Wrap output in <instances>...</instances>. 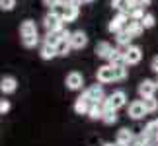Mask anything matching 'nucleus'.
Segmentation results:
<instances>
[{
	"label": "nucleus",
	"instance_id": "1",
	"mask_svg": "<svg viewBox=\"0 0 158 146\" xmlns=\"http://www.w3.org/2000/svg\"><path fill=\"white\" fill-rule=\"evenodd\" d=\"M127 105V94L123 92V90H115L113 94H109L106 99H104V103H102V107L104 109H121V107H125Z\"/></svg>",
	"mask_w": 158,
	"mask_h": 146
},
{
	"label": "nucleus",
	"instance_id": "2",
	"mask_svg": "<svg viewBox=\"0 0 158 146\" xmlns=\"http://www.w3.org/2000/svg\"><path fill=\"white\" fill-rule=\"evenodd\" d=\"M43 27L45 31H60V29L64 27V22H63V16H60V12L57 10H51L47 12L45 18H43Z\"/></svg>",
	"mask_w": 158,
	"mask_h": 146
},
{
	"label": "nucleus",
	"instance_id": "3",
	"mask_svg": "<svg viewBox=\"0 0 158 146\" xmlns=\"http://www.w3.org/2000/svg\"><path fill=\"white\" fill-rule=\"evenodd\" d=\"M143 60V49L141 47H137V45H129V47H125V51H123V63L127 66H135L139 64Z\"/></svg>",
	"mask_w": 158,
	"mask_h": 146
},
{
	"label": "nucleus",
	"instance_id": "4",
	"mask_svg": "<svg viewBox=\"0 0 158 146\" xmlns=\"http://www.w3.org/2000/svg\"><path fill=\"white\" fill-rule=\"evenodd\" d=\"M84 95L90 99V103H98V105H102V103H104V99H106V94H104L102 84H92L90 88H86Z\"/></svg>",
	"mask_w": 158,
	"mask_h": 146
},
{
	"label": "nucleus",
	"instance_id": "5",
	"mask_svg": "<svg viewBox=\"0 0 158 146\" xmlns=\"http://www.w3.org/2000/svg\"><path fill=\"white\" fill-rule=\"evenodd\" d=\"M129 20H131L129 14L117 12V16H115L113 20L107 23V31H111V33H119V31H123V29L127 27V22H129Z\"/></svg>",
	"mask_w": 158,
	"mask_h": 146
},
{
	"label": "nucleus",
	"instance_id": "6",
	"mask_svg": "<svg viewBox=\"0 0 158 146\" xmlns=\"http://www.w3.org/2000/svg\"><path fill=\"white\" fill-rule=\"evenodd\" d=\"M64 84H66V88L70 90V92H78V90H82L84 86V76L80 74V72H69L64 78Z\"/></svg>",
	"mask_w": 158,
	"mask_h": 146
},
{
	"label": "nucleus",
	"instance_id": "7",
	"mask_svg": "<svg viewBox=\"0 0 158 146\" xmlns=\"http://www.w3.org/2000/svg\"><path fill=\"white\" fill-rule=\"evenodd\" d=\"M96 78H98V82H100V84H111V82H115L113 66H111V64H104V66H100L98 72H96Z\"/></svg>",
	"mask_w": 158,
	"mask_h": 146
},
{
	"label": "nucleus",
	"instance_id": "8",
	"mask_svg": "<svg viewBox=\"0 0 158 146\" xmlns=\"http://www.w3.org/2000/svg\"><path fill=\"white\" fill-rule=\"evenodd\" d=\"M156 92H158L156 80H148V78H144V80L139 84V95H141V99H144V97H152Z\"/></svg>",
	"mask_w": 158,
	"mask_h": 146
},
{
	"label": "nucleus",
	"instance_id": "9",
	"mask_svg": "<svg viewBox=\"0 0 158 146\" xmlns=\"http://www.w3.org/2000/svg\"><path fill=\"white\" fill-rule=\"evenodd\" d=\"M78 14H80V8L74 4H66L60 8V16H63V22L64 23H72V22H76V18Z\"/></svg>",
	"mask_w": 158,
	"mask_h": 146
},
{
	"label": "nucleus",
	"instance_id": "10",
	"mask_svg": "<svg viewBox=\"0 0 158 146\" xmlns=\"http://www.w3.org/2000/svg\"><path fill=\"white\" fill-rule=\"evenodd\" d=\"M129 117L131 119H135V121H141L144 115H148L147 113V109H144V105H143V99H137V101H133V103H129Z\"/></svg>",
	"mask_w": 158,
	"mask_h": 146
},
{
	"label": "nucleus",
	"instance_id": "11",
	"mask_svg": "<svg viewBox=\"0 0 158 146\" xmlns=\"http://www.w3.org/2000/svg\"><path fill=\"white\" fill-rule=\"evenodd\" d=\"M16 90H18V80L14 76H2L0 78V92L2 94L8 95V94H14Z\"/></svg>",
	"mask_w": 158,
	"mask_h": 146
},
{
	"label": "nucleus",
	"instance_id": "12",
	"mask_svg": "<svg viewBox=\"0 0 158 146\" xmlns=\"http://www.w3.org/2000/svg\"><path fill=\"white\" fill-rule=\"evenodd\" d=\"M70 45H72V49H84V47L88 45V35L84 33L82 29H78V31H72Z\"/></svg>",
	"mask_w": 158,
	"mask_h": 146
},
{
	"label": "nucleus",
	"instance_id": "13",
	"mask_svg": "<svg viewBox=\"0 0 158 146\" xmlns=\"http://www.w3.org/2000/svg\"><path fill=\"white\" fill-rule=\"evenodd\" d=\"M135 132H133L131 129H127V127H123V129L117 131V138H115V142H121V144H127L131 146L133 142H135Z\"/></svg>",
	"mask_w": 158,
	"mask_h": 146
},
{
	"label": "nucleus",
	"instance_id": "14",
	"mask_svg": "<svg viewBox=\"0 0 158 146\" xmlns=\"http://www.w3.org/2000/svg\"><path fill=\"white\" fill-rule=\"evenodd\" d=\"M90 99L86 95H80V97H76V101H74V113L76 115H88V109H90Z\"/></svg>",
	"mask_w": 158,
	"mask_h": 146
},
{
	"label": "nucleus",
	"instance_id": "15",
	"mask_svg": "<svg viewBox=\"0 0 158 146\" xmlns=\"http://www.w3.org/2000/svg\"><path fill=\"white\" fill-rule=\"evenodd\" d=\"M94 51H96V57H98V59L107 60L109 55H111V51H113V47H111V43H107V41H100V43L96 45Z\"/></svg>",
	"mask_w": 158,
	"mask_h": 146
},
{
	"label": "nucleus",
	"instance_id": "16",
	"mask_svg": "<svg viewBox=\"0 0 158 146\" xmlns=\"http://www.w3.org/2000/svg\"><path fill=\"white\" fill-rule=\"evenodd\" d=\"M39 57L43 59V60H51V59H55V57H59L57 55V47L55 45H49V43H41V47H39Z\"/></svg>",
	"mask_w": 158,
	"mask_h": 146
},
{
	"label": "nucleus",
	"instance_id": "17",
	"mask_svg": "<svg viewBox=\"0 0 158 146\" xmlns=\"http://www.w3.org/2000/svg\"><path fill=\"white\" fill-rule=\"evenodd\" d=\"M37 33V23L33 20H23L20 26V37H27V35H35Z\"/></svg>",
	"mask_w": 158,
	"mask_h": 146
},
{
	"label": "nucleus",
	"instance_id": "18",
	"mask_svg": "<svg viewBox=\"0 0 158 146\" xmlns=\"http://www.w3.org/2000/svg\"><path fill=\"white\" fill-rule=\"evenodd\" d=\"M125 29L133 35V37H141L143 31H144V26H143V22H139V20H129Z\"/></svg>",
	"mask_w": 158,
	"mask_h": 146
},
{
	"label": "nucleus",
	"instance_id": "19",
	"mask_svg": "<svg viewBox=\"0 0 158 146\" xmlns=\"http://www.w3.org/2000/svg\"><path fill=\"white\" fill-rule=\"evenodd\" d=\"M133 39H135V37H133V35L127 31V29H123V31H119V33H115V41H117V45H121V47H129Z\"/></svg>",
	"mask_w": 158,
	"mask_h": 146
},
{
	"label": "nucleus",
	"instance_id": "20",
	"mask_svg": "<svg viewBox=\"0 0 158 146\" xmlns=\"http://www.w3.org/2000/svg\"><path fill=\"white\" fill-rule=\"evenodd\" d=\"M88 117L92 121H102V117H104V107L98 105V103H92L88 109Z\"/></svg>",
	"mask_w": 158,
	"mask_h": 146
},
{
	"label": "nucleus",
	"instance_id": "21",
	"mask_svg": "<svg viewBox=\"0 0 158 146\" xmlns=\"http://www.w3.org/2000/svg\"><path fill=\"white\" fill-rule=\"evenodd\" d=\"M113 72H115V82H123L127 78V74H129V66H127L125 63L117 64V66H113Z\"/></svg>",
	"mask_w": 158,
	"mask_h": 146
},
{
	"label": "nucleus",
	"instance_id": "22",
	"mask_svg": "<svg viewBox=\"0 0 158 146\" xmlns=\"http://www.w3.org/2000/svg\"><path fill=\"white\" fill-rule=\"evenodd\" d=\"M111 8L117 12H123V14H129L131 4H129V0H111Z\"/></svg>",
	"mask_w": 158,
	"mask_h": 146
},
{
	"label": "nucleus",
	"instance_id": "23",
	"mask_svg": "<svg viewBox=\"0 0 158 146\" xmlns=\"http://www.w3.org/2000/svg\"><path fill=\"white\" fill-rule=\"evenodd\" d=\"M143 105H144V109H147V113H156L158 111V99L154 95L152 97H144Z\"/></svg>",
	"mask_w": 158,
	"mask_h": 146
},
{
	"label": "nucleus",
	"instance_id": "24",
	"mask_svg": "<svg viewBox=\"0 0 158 146\" xmlns=\"http://www.w3.org/2000/svg\"><path fill=\"white\" fill-rule=\"evenodd\" d=\"M109 64L111 66H117V64H123V51L121 49H113L111 55H109Z\"/></svg>",
	"mask_w": 158,
	"mask_h": 146
},
{
	"label": "nucleus",
	"instance_id": "25",
	"mask_svg": "<svg viewBox=\"0 0 158 146\" xmlns=\"http://www.w3.org/2000/svg\"><path fill=\"white\" fill-rule=\"evenodd\" d=\"M106 125H115L117 123V111L115 109H104V117H102Z\"/></svg>",
	"mask_w": 158,
	"mask_h": 146
},
{
	"label": "nucleus",
	"instance_id": "26",
	"mask_svg": "<svg viewBox=\"0 0 158 146\" xmlns=\"http://www.w3.org/2000/svg\"><path fill=\"white\" fill-rule=\"evenodd\" d=\"M70 51H72L70 41H63V39H60V43L57 45V55H59V57H69Z\"/></svg>",
	"mask_w": 158,
	"mask_h": 146
},
{
	"label": "nucleus",
	"instance_id": "27",
	"mask_svg": "<svg viewBox=\"0 0 158 146\" xmlns=\"http://www.w3.org/2000/svg\"><path fill=\"white\" fill-rule=\"evenodd\" d=\"M22 45L26 47V49H33V47H37V45H39V33H35V35H27V37H22Z\"/></svg>",
	"mask_w": 158,
	"mask_h": 146
},
{
	"label": "nucleus",
	"instance_id": "28",
	"mask_svg": "<svg viewBox=\"0 0 158 146\" xmlns=\"http://www.w3.org/2000/svg\"><path fill=\"white\" fill-rule=\"evenodd\" d=\"M43 41H45V43H49V45H55V47H57V45L60 43V35H59L57 31H47Z\"/></svg>",
	"mask_w": 158,
	"mask_h": 146
},
{
	"label": "nucleus",
	"instance_id": "29",
	"mask_svg": "<svg viewBox=\"0 0 158 146\" xmlns=\"http://www.w3.org/2000/svg\"><path fill=\"white\" fill-rule=\"evenodd\" d=\"M143 26H144V29H152L154 26H156V18H154V14H144V18H143Z\"/></svg>",
	"mask_w": 158,
	"mask_h": 146
},
{
	"label": "nucleus",
	"instance_id": "30",
	"mask_svg": "<svg viewBox=\"0 0 158 146\" xmlns=\"http://www.w3.org/2000/svg\"><path fill=\"white\" fill-rule=\"evenodd\" d=\"M129 18H131V20H139V22H141L143 18H144V8H141V6H137V8H131Z\"/></svg>",
	"mask_w": 158,
	"mask_h": 146
},
{
	"label": "nucleus",
	"instance_id": "31",
	"mask_svg": "<svg viewBox=\"0 0 158 146\" xmlns=\"http://www.w3.org/2000/svg\"><path fill=\"white\" fill-rule=\"evenodd\" d=\"M16 8V0H0V10L4 12H10Z\"/></svg>",
	"mask_w": 158,
	"mask_h": 146
},
{
	"label": "nucleus",
	"instance_id": "32",
	"mask_svg": "<svg viewBox=\"0 0 158 146\" xmlns=\"http://www.w3.org/2000/svg\"><path fill=\"white\" fill-rule=\"evenodd\" d=\"M12 109V103L10 99H0V115H6Z\"/></svg>",
	"mask_w": 158,
	"mask_h": 146
},
{
	"label": "nucleus",
	"instance_id": "33",
	"mask_svg": "<svg viewBox=\"0 0 158 146\" xmlns=\"http://www.w3.org/2000/svg\"><path fill=\"white\" fill-rule=\"evenodd\" d=\"M41 2H43V6H47L49 10H55L57 6H60V4H59V0H41Z\"/></svg>",
	"mask_w": 158,
	"mask_h": 146
},
{
	"label": "nucleus",
	"instance_id": "34",
	"mask_svg": "<svg viewBox=\"0 0 158 146\" xmlns=\"http://www.w3.org/2000/svg\"><path fill=\"white\" fill-rule=\"evenodd\" d=\"M150 70H152V72H156V74H158V55H156V57H154L152 60H150Z\"/></svg>",
	"mask_w": 158,
	"mask_h": 146
},
{
	"label": "nucleus",
	"instance_id": "35",
	"mask_svg": "<svg viewBox=\"0 0 158 146\" xmlns=\"http://www.w3.org/2000/svg\"><path fill=\"white\" fill-rule=\"evenodd\" d=\"M139 6H141V8H147V6H150V0H139Z\"/></svg>",
	"mask_w": 158,
	"mask_h": 146
},
{
	"label": "nucleus",
	"instance_id": "36",
	"mask_svg": "<svg viewBox=\"0 0 158 146\" xmlns=\"http://www.w3.org/2000/svg\"><path fill=\"white\" fill-rule=\"evenodd\" d=\"M70 4H74V6H78V8H80V6L84 4V0H70Z\"/></svg>",
	"mask_w": 158,
	"mask_h": 146
},
{
	"label": "nucleus",
	"instance_id": "37",
	"mask_svg": "<svg viewBox=\"0 0 158 146\" xmlns=\"http://www.w3.org/2000/svg\"><path fill=\"white\" fill-rule=\"evenodd\" d=\"M59 4H60V8H63V6H66V4H70V0H59Z\"/></svg>",
	"mask_w": 158,
	"mask_h": 146
},
{
	"label": "nucleus",
	"instance_id": "38",
	"mask_svg": "<svg viewBox=\"0 0 158 146\" xmlns=\"http://www.w3.org/2000/svg\"><path fill=\"white\" fill-rule=\"evenodd\" d=\"M102 146H115V142H106V144H102Z\"/></svg>",
	"mask_w": 158,
	"mask_h": 146
},
{
	"label": "nucleus",
	"instance_id": "39",
	"mask_svg": "<svg viewBox=\"0 0 158 146\" xmlns=\"http://www.w3.org/2000/svg\"><path fill=\"white\" fill-rule=\"evenodd\" d=\"M94 2V0H84V4H92Z\"/></svg>",
	"mask_w": 158,
	"mask_h": 146
},
{
	"label": "nucleus",
	"instance_id": "40",
	"mask_svg": "<svg viewBox=\"0 0 158 146\" xmlns=\"http://www.w3.org/2000/svg\"><path fill=\"white\" fill-rule=\"evenodd\" d=\"M115 146H127V144H121V142H115Z\"/></svg>",
	"mask_w": 158,
	"mask_h": 146
},
{
	"label": "nucleus",
	"instance_id": "41",
	"mask_svg": "<svg viewBox=\"0 0 158 146\" xmlns=\"http://www.w3.org/2000/svg\"><path fill=\"white\" fill-rule=\"evenodd\" d=\"M156 86H158V78H156Z\"/></svg>",
	"mask_w": 158,
	"mask_h": 146
}]
</instances>
